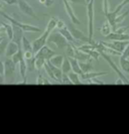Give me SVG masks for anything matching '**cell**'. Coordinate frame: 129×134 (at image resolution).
I'll list each match as a JSON object with an SVG mask.
<instances>
[{
	"label": "cell",
	"mask_w": 129,
	"mask_h": 134,
	"mask_svg": "<svg viewBox=\"0 0 129 134\" xmlns=\"http://www.w3.org/2000/svg\"><path fill=\"white\" fill-rule=\"evenodd\" d=\"M94 3L95 0H91L87 3V18H88V38L90 43L94 42V16H95V9H94Z\"/></svg>",
	"instance_id": "cell-1"
},
{
	"label": "cell",
	"mask_w": 129,
	"mask_h": 134,
	"mask_svg": "<svg viewBox=\"0 0 129 134\" xmlns=\"http://www.w3.org/2000/svg\"><path fill=\"white\" fill-rule=\"evenodd\" d=\"M0 15L3 16L5 19L8 20L10 23L19 26L23 31H26V32H41V27H37V26H34V25H30V24L23 23V22H21V21H19V20L15 19V18H13V17L9 16L8 14H6L5 12H3V11H1V10H0Z\"/></svg>",
	"instance_id": "cell-2"
},
{
	"label": "cell",
	"mask_w": 129,
	"mask_h": 134,
	"mask_svg": "<svg viewBox=\"0 0 129 134\" xmlns=\"http://www.w3.org/2000/svg\"><path fill=\"white\" fill-rule=\"evenodd\" d=\"M3 64H4V73H3L4 80H5L6 84H10V83L13 82L16 65L12 62V60L10 58H6V60H4Z\"/></svg>",
	"instance_id": "cell-3"
},
{
	"label": "cell",
	"mask_w": 129,
	"mask_h": 134,
	"mask_svg": "<svg viewBox=\"0 0 129 134\" xmlns=\"http://www.w3.org/2000/svg\"><path fill=\"white\" fill-rule=\"evenodd\" d=\"M48 43H54V46L58 48H60V49L66 48L67 44H68L67 40L60 32H57V31H54V30L48 34Z\"/></svg>",
	"instance_id": "cell-4"
},
{
	"label": "cell",
	"mask_w": 129,
	"mask_h": 134,
	"mask_svg": "<svg viewBox=\"0 0 129 134\" xmlns=\"http://www.w3.org/2000/svg\"><path fill=\"white\" fill-rule=\"evenodd\" d=\"M99 53H100V55L102 57L103 59H104V60H105L106 62H107V63H108L109 66L112 68V69H113V71H114L116 74L119 76V78H120V79H122L123 82H124V84H125V85H128V84H129V80L127 79V78H126V77H125V76H124V75L122 74V72L119 70V68L116 66V64L114 63V62H113V60L110 58V55H108V54H105V53H103V52H99Z\"/></svg>",
	"instance_id": "cell-5"
},
{
	"label": "cell",
	"mask_w": 129,
	"mask_h": 134,
	"mask_svg": "<svg viewBox=\"0 0 129 134\" xmlns=\"http://www.w3.org/2000/svg\"><path fill=\"white\" fill-rule=\"evenodd\" d=\"M17 4H18V8L22 13H24L25 15L33 18L35 20H38V16L36 15V13L34 12L33 8L30 6L27 3L26 0H17Z\"/></svg>",
	"instance_id": "cell-6"
},
{
	"label": "cell",
	"mask_w": 129,
	"mask_h": 134,
	"mask_svg": "<svg viewBox=\"0 0 129 134\" xmlns=\"http://www.w3.org/2000/svg\"><path fill=\"white\" fill-rule=\"evenodd\" d=\"M49 34H51V32H48V30H44V32L41 34L40 37H37L36 40H34L33 41L31 42V46H32V53H33V54H36L41 47L48 43V37Z\"/></svg>",
	"instance_id": "cell-7"
},
{
	"label": "cell",
	"mask_w": 129,
	"mask_h": 134,
	"mask_svg": "<svg viewBox=\"0 0 129 134\" xmlns=\"http://www.w3.org/2000/svg\"><path fill=\"white\" fill-rule=\"evenodd\" d=\"M68 29L70 30L71 34L73 35L74 40H78V41H83V42H89V38L87 35H85L84 32H82L79 28L74 26V24L71 22L68 24Z\"/></svg>",
	"instance_id": "cell-8"
},
{
	"label": "cell",
	"mask_w": 129,
	"mask_h": 134,
	"mask_svg": "<svg viewBox=\"0 0 129 134\" xmlns=\"http://www.w3.org/2000/svg\"><path fill=\"white\" fill-rule=\"evenodd\" d=\"M129 40H111V42H105V41H102L103 44H105L106 47L112 48L113 51H116L118 53H122L123 49L125 48V47L127 46Z\"/></svg>",
	"instance_id": "cell-9"
},
{
	"label": "cell",
	"mask_w": 129,
	"mask_h": 134,
	"mask_svg": "<svg viewBox=\"0 0 129 134\" xmlns=\"http://www.w3.org/2000/svg\"><path fill=\"white\" fill-rule=\"evenodd\" d=\"M61 2H63L64 7H65V11L67 12L69 18H70V19H71V21H72V23H73V24H76V25H81L82 22L78 19V17L76 16L75 11H74L73 7L71 6L70 2H68L67 0H61Z\"/></svg>",
	"instance_id": "cell-10"
},
{
	"label": "cell",
	"mask_w": 129,
	"mask_h": 134,
	"mask_svg": "<svg viewBox=\"0 0 129 134\" xmlns=\"http://www.w3.org/2000/svg\"><path fill=\"white\" fill-rule=\"evenodd\" d=\"M11 25H12V38H11V40L14 41L19 47H21V40H22V37L24 35L23 34L24 31L21 29L20 27L15 25V24L11 23Z\"/></svg>",
	"instance_id": "cell-11"
},
{
	"label": "cell",
	"mask_w": 129,
	"mask_h": 134,
	"mask_svg": "<svg viewBox=\"0 0 129 134\" xmlns=\"http://www.w3.org/2000/svg\"><path fill=\"white\" fill-rule=\"evenodd\" d=\"M54 54H57L55 52H54L52 48H49V47H47V46H43L36 54H34V55L41 57V58H43L46 60H48L52 57H54Z\"/></svg>",
	"instance_id": "cell-12"
},
{
	"label": "cell",
	"mask_w": 129,
	"mask_h": 134,
	"mask_svg": "<svg viewBox=\"0 0 129 134\" xmlns=\"http://www.w3.org/2000/svg\"><path fill=\"white\" fill-rule=\"evenodd\" d=\"M19 48H20V47H18L14 41L9 40L6 46V48H5V53H4V54H5V57H6V58H11Z\"/></svg>",
	"instance_id": "cell-13"
},
{
	"label": "cell",
	"mask_w": 129,
	"mask_h": 134,
	"mask_svg": "<svg viewBox=\"0 0 129 134\" xmlns=\"http://www.w3.org/2000/svg\"><path fill=\"white\" fill-rule=\"evenodd\" d=\"M107 40H129V34H118L115 31H111L108 35L105 36Z\"/></svg>",
	"instance_id": "cell-14"
},
{
	"label": "cell",
	"mask_w": 129,
	"mask_h": 134,
	"mask_svg": "<svg viewBox=\"0 0 129 134\" xmlns=\"http://www.w3.org/2000/svg\"><path fill=\"white\" fill-rule=\"evenodd\" d=\"M18 65H19V74H20V77L21 79H22V82H21V84H26L27 83V68H26V64H25V60L23 59V60H21L19 63H18Z\"/></svg>",
	"instance_id": "cell-15"
},
{
	"label": "cell",
	"mask_w": 129,
	"mask_h": 134,
	"mask_svg": "<svg viewBox=\"0 0 129 134\" xmlns=\"http://www.w3.org/2000/svg\"><path fill=\"white\" fill-rule=\"evenodd\" d=\"M75 58L78 62H88V60H91V57L90 54H87V53H84L82 51H79L78 48H76L75 51Z\"/></svg>",
	"instance_id": "cell-16"
},
{
	"label": "cell",
	"mask_w": 129,
	"mask_h": 134,
	"mask_svg": "<svg viewBox=\"0 0 129 134\" xmlns=\"http://www.w3.org/2000/svg\"><path fill=\"white\" fill-rule=\"evenodd\" d=\"M107 72H88V73H82L81 79L83 80H90V79H93V78H98L99 76H103V75H106Z\"/></svg>",
	"instance_id": "cell-17"
},
{
	"label": "cell",
	"mask_w": 129,
	"mask_h": 134,
	"mask_svg": "<svg viewBox=\"0 0 129 134\" xmlns=\"http://www.w3.org/2000/svg\"><path fill=\"white\" fill-rule=\"evenodd\" d=\"M59 32L67 40V41L68 42H71V43H74V44H76L77 42L75 41V40H74V37H73V35L71 34V32H70V30L68 29V27L65 26L64 28H61L60 30H59Z\"/></svg>",
	"instance_id": "cell-18"
},
{
	"label": "cell",
	"mask_w": 129,
	"mask_h": 134,
	"mask_svg": "<svg viewBox=\"0 0 129 134\" xmlns=\"http://www.w3.org/2000/svg\"><path fill=\"white\" fill-rule=\"evenodd\" d=\"M64 59H65V58H64L63 55H61V54H54V57H52L48 60H49V63H51L53 66L58 67V68H61Z\"/></svg>",
	"instance_id": "cell-19"
},
{
	"label": "cell",
	"mask_w": 129,
	"mask_h": 134,
	"mask_svg": "<svg viewBox=\"0 0 129 134\" xmlns=\"http://www.w3.org/2000/svg\"><path fill=\"white\" fill-rule=\"evenodd\" d=\"M70 63H71V68H72V71L75 72L77 74L81 75L83 72L81 71V68L79 66V62L76 60L75 58H69Z\"/></svg>",
	"instance_id": "cell-20"
},
{
	"label": "cell",
	"mask_w": 129,
	"mask_h": 134,
	"mask_svg": "<svg viewBox=\"0 0 129 134\" xmlns=\"http://www.w3.org/2000/svg\"><path fill=\"white\" fill-rule=\"evenodd\" d=\"M21 48L24 52H32V46H31V42H29V40H27L26 37L23 35L22 40H21Z\"/></svg>",
	"instance_id": "cell-21"
},
{
	"label": "cell",
	"mask_w": 129,
	"mask_h": 134,
	"mask_svg": "<svg viewBox=\"0 0 129 134\" xmlns=\"http://www.w3.org/2000/svg\"><path fill=\"white\" fill-rule=\"evenodd\" d=\"M25 60V64H26L27 68V73H32L35 70V59L34 55L29 58V59H24Z\"/></svg>",
	"instance_id": "cell-22"
},
{
	"label": "cell",
	"mask_w": 129,
	"mask_h": 134,
	"mask_svg": "<svg viewBox=\"0 0 129 134\" xmlns=\"http://www.w3.org/2000/svg\"><path fill=\"white\" fill-rule=\"evenodd\" d=\"M79 66L81 68V71L83 73L91 72L92 69H93V66L91 64V60H88V62H79Z\"/></svg>",
	"instance_id": "cell-23"
},
{
	"label": "cell",
	"mask_w": 129,
	"mask_h": 134,
	"mask_svg": "<svg viewBox=\"0 0 129 134\" xmlns=\"http://www.w3.org/2000/svg\"><path fill=\"white\" fill-rule=\"evenodd\" d=\"M11 60H12V62H13L15 65H18V63L20 62L21 60H23L24 59V57H23V51H22V48H19L15 54L10 58Z\"/></svg>",
	"instance_id": "cell-24"
},
{
	"label": "cell",
	"mask_w": 129,
	"mask_h": 134,
	"mask_svg": "<svg viewBox=\"0 0 129 134\" xmlns=\"http://www.w3.org/2000/svg\"><path fill=\"white\" fill-rule=\"evenodd\" d=\"M68 76L71 82H72V84H74V85H80L81 84V79H80V75L79 74L71 71V72L68 73Z\"/></svg>",
	"instance_id": "cell-25"
},
{
	"label": "cell",
	"mask_w": 129,
	"mask_h": 134,
	"mask_svg": "<svg viewBox=\"0 0 129 134\" xmlns=\"http://www.w3.org/2000/svg\"><path fill=\"white\" fill-rule=\"evenodd\" d=\"M61 70L63 73H65V74H68L69 72H71L72 71V68H71V63H70V60L67 59V58H65L64 60H63V64H61Z\"/></svg>",
	"instance_id": "cell-26"
},
{
	"label": "cell",
	"mask_w": 129,
	"mask_h": 134,
	"mask_svg": "<svg viewBox=\"0 0 129 134\" xmlns=\"http://www.w3.org/2000/svg\"><path fill=\"white\" fill-rule=\"evenodd\" d=\"M111 31H112V27H111V25H110V23H109L108 21L104 22L102 27L100 28V32H101V34H102L103 36H106V35H108Z\"/></svg>",
	"instance_id": "cell-27"
},
{
	"label": "cell",
	"mask_w": 129,
	"mask_h": 134,
	"mask_svg": "<svg viewBox=\"0 0 129 134\" xmlns=\"http://www.w3.org/2000/svg\"><path fill=\"white\" fill-rule=\"evenodd\" d=\"M78 49H79V51H82V52H84V53H87V54H89L91 51L95 49V46H94L93 43L86 42V43H84V44L80 46V47H78Z\"/></svg>",
	"instance_id": "cell-28"
},
{
	"label": "cell",
	"mask_w": 129,
	"mask_h": 134,
	"mask_svg": "<svg viewBox=\"0 0 129 134\" xmlns=\"http://www.w3.org/2000/svg\"><path fill=\"white\" fill-rule=\"evenodd\" d=\"M76 46L74 43H71V42H68L67 47H66V52H67V54L69 55V58H74L75 57V51H76Z\"/></svg>",
	"instance_id": "cell-29"
},
{
	"label": "cell",
	"mask_w": 129,
	"mask_h": 134,
	"mask_svg": "<svg viewBox=\"0 0 129 134\" xmlns=\"http://www.w3.org/2000/svg\"><path fill=\"white\" fill-rule=\"evenodd\" d=\"M34 59H35V70L41 71V69L43 68L46 60L43 58H41V57H37V55H34Z\"/></svg>",
	"instance_id": "cell-30"
},
{
	"label": "cell",
	"mask_w": 129,
	"mask_h": 134,
	"mask_svg": "<svg viewBox=\"0 0 129 134\" xmlns=\"http://www.w3.org/2000/svg\"><path fill=\"white\" fill-rule=\"evenodd\" d=\"M119 63H120V66H121V69L125 73L129 74V60L127 59H124L122 57H120L119 59Z\"/></svg>",
	"instance_id": "cell-31"
},
{
	"label": "cell",
	"mask_w": 129,
	"mask_h": 134,
	"mask_svg": "<svg viewBox=\"0 0 129 134\" xmlns=\"http://www.w3.org/2000/svg\"><path fill=\"white\" fill-rule=\"evenodd\" d=\"M57 19H58V18H55V17H54V16L51 17V19H49V21H48V25H47L46 30H48V32H52L54 28H55V25H57Z\"/></svg>",
	"instance_id": "cell-32"
},
{
	"label": "cell",
	"mask_w": 129,
	"mask_h": 134,
	"mask_svg": "<svg viewBox=\"0 0 129 134\" xmlns=\"http://www.w3.org/2000/svg\"><path fill=\"white\" fill-rule=\"evenodd\" d=\"M8 41H9V40H8V37L6 36L4 40L0 42V55H2V54L5 53V48H6Z\"/></svg>",
	"instance_id": "cell-33"
},
{
	"label": "cell",
	"mask_w": 129,
	"mask_h": 134,
	"mask_svg": "<svg viewBox=\"0 0 129 134\" xmlns=\"http://www.w3.org/2000/svg\"><path fill=\"white\" fill-rule=\"evenodd\" d=\"M61 83H63V84H66V85H72V82H71V80H70L68 74L63 73V75H61Z\"/></svg>",
	"instance_id": "cell-34"
},
{
	"label": "cell",
	"mask_w": 129,
	"mask_h": 134,
	"mask_svg": "<svg viewBox=\"0 0 129 134\" xmlns=\"http://www.w3.org/2000/svg\"><path fill=\"white\" fill-rule=\"evenodd\" d=\"M89 54H90V57H91V59H94V60H99V58H100V53L97 51V49H93V51H91L90 53H89Z\"/></svg>",
	"instance_id": "cell-35"
},
{
	"label": "cell",
	"mask_w": 129,
	"mask_h": 134,
	"mask_svg": "<svg viewBox=\"0 0 129 134\" xmlns=\"http://www.w3.org/2000/svg\"><path fill=\"white\" fill-rule=\"evenodd\" d=\"M120 57H122L124 59H129V41L128 43H127V46L125 47V48L123 49V52L121 53V55Z\"/></svg>",
	"instance_id": "cell-36"
},
{
	"label": "cell",
	"mask_w": 129,
	"mask_h": 134,
	"mask_svg": "<svg viewBox=\"0 0 129 134\" xmlns=\"http://www.w3.org/2000/svg\"><path fill=\"white\" fill-rule=\"evenodd\" d=\"M103 12H104V14H107L109 12L108 0H103Z\"/></svg>",
	"instance_id": "cell-37"
},
{
	"label": "cell",
	"mask_w": 129,
	"mask_h": 134,
	"mask_svg": "<svg viewBox=\"0 0 129 134\" xmlns=\"http://www.w3.org/2000/svg\"><path fill=\"white\" fill-rule=\"evenodd\" d=\"M37 79H36V85H43V76L41 75V71H37Z\"/></svg>",
	"instance_id": "cell-38"
},
{
	"label": "cell",
	"mask_w": 129,
	"mask_h": 134,
	"mask_svg": "<svg viewBox=\"0 0 129 134\" xmlns=\"http://www.w3.org/2000/svg\"><path fill=\"white\" fill-rule=\"evenodd\" d=\"M128 29H129V26H121V27L119 26L115 30V32H118V34H125Z\"/></svg>",
	"instance_id": "cell-39"
},
{
	"label": "cell",
	"mask_w": 129,
	"mask_h": 134,
	"mask_svg": "<svg viewBox=\"0 0 129 134\" xmlns=\"http://www.w3.org/2000/svg\"><path fill=\"white\" fill-rule=\"evenodd\" d=\"M66 26V24H65V22L63 21V20L61 19H57V25H55V27L58 28V29H61V28H64V27Z\"/></svg>",
	"instance_id": "cell-40"
},
{
	"label": "cell",
	"mask_w": 129,
	"mask_h": 134,
	"mask_svg": "<svg viewBox=\"0 0 129 134\" xmlns=\"http://www.w3.org/2000/svg\"><path fill=\"white\" fill-rule=\"evenodd\" d=\"M0 2H5L8 5H14L17 3V0H0Z\"/></svg>",
	"instance_id": "cell-41"
},
{
	"label": "cell",
	"mask_w": 129,
	"mask_h": 134,
	"mask_svg": "<svg viewBox=\"0 0 129 134\" xmlns=\"http://www.w3.org/2000/svg\"><path fill=\"white\" fill-rule=\"evenodd\" d=\"M54 0H44V2L42 3L46 7H51L53 4H54Z\"/></svg>",
	"instance_id": "cell-42"
},
{
	"label": "cell",
	"mask_w": 129,
	"mask_h": 134,
	"mask_svg": "<svg viewBox=\"0 0 129 134\" xmlns=\"http://www.w3.org/2000/svg\"><path fill=\"white\" fill-rule=\"evenodd\" d=\"M70 3H77V4H84V1L83 0H67Z\"/></svg>",
	"instance_id": "cell-43"
},
{
	"label": "cell",
	"mask_w": 129,
	"mask_h": 134,
	"mask_svg": "<svg viewBox=\"0 0 129 134\" xmlns=\"http://www.w3.org/2000/svg\"><path fill=\"white\" fill-rule=\"evenodd\" d=\"M4 73V64L2 60H0V75H3Z\"/></svg>",
	"instance_id": "cell-44"
},
{
	"label": "cell",
	"mask_w": 129,
	"mask_h": 134,
	"mask_svg": "<svg viewBox=\"0 0 129 134\" xmlns=\"http://www.w3.org/2000/svg\"><path fill=\"white\" fill-rule=\"evenodd\" d=\"M3 34H6V29L3 25H0V35H3Z\"/></svg>",
	"instance_id": "cell-45"
},
{
	"label": "cell",
	"mask_w": 129,
	"mask_h": 134,
	"mask_svg": "<svg viewBox=\"0 0 129 134\" xmlns=\"http://www.w3.org/2000/svg\"><path fill=\"white\" fill-rule=\"evenodd\" d=\"M115 85H125V84H124V82H123L122 79H120V78H119V79L115 82Z\"/></svg>",
	"instance_id": "cell-46"
},
{
	"label": "cell",
	"mask_w": 129,
	"mask_h": 134,
	"mask_svg": "<svg viewBox=\"0 0 129 134\" xmlns=\"http://www.w3.org/2000/svg\"><path fill=\"white\" fill-rule=\"evenodd\" d=\"M3 84H5L4 77H3V75H0V85H3Z\"/></svg>",
	"instance_id": "cell-47"
},
{
	"label": "cell",
	"mask_w": 129,
	"mask_h": 134,
	"mask_svg": "<svg viewBox=\"0 0 129 134\" xmlns=\"http://www.w3.org/2000/svg\"><path fill=\"white\" fill-rule=\"evenodd\" d=\"M6 36H7L6 34H3V35H0V42H1V41H2V40H4V38H5Z\"/></svg>",
	"instance_id": "cell-48"
},
{
	"label": "cell",
	"mask_w": 129,
	"mask_h": 134,
	"mask_svg": "<svg viewBox=\"0 0 129 134\" xmlns=\"http://www.w3.org/2000/svg\"><path fill=\"white\" fill-rule=\"evenodd\" d=\"M91 0H84V2H85V4H87V3H89Z\"/></svg>",
	"instance_id": "cell-49"
},
{
	"label": "cell",
	"mask_w": 129,
	"mask_h": 134,
	"mask_svg": "<svg viewBox=\"0 0 129 134\" xmlns=\"http://www.w3.org/2000/svg\"><path fill=\"white\" fill-rule=\"evenodd\" d=\"M2 7H3V6H2V4H1V2H0V9H1Z\"/></svg>",
	"instance_id": "cell-50"
}]
</instances>
